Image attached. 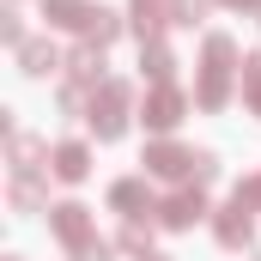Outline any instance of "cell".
<instances>
[{
	"instance_id": "obj_13",
	"label": "cell",
	"mask_w": 261,
	"mask_h": 261,
	"mask_svg": "<svg viewBox=\"0 0 261 261\" xmlns=\"http://www.w3.org/2000/svg\"><path fill=\"white\" fill-rule=\"evenodd\" d=\"M18 67H24L31 79H43V73L61 67V55H55V43H24V49H18Z\"/></svg>"
},
{
	"instance_id": "obj_16",
	"label": "cell",
	"mask_w": 261,
	"mask_h": 261,
	"mask_svg": "<svg viewBox=\"0 0 261 261\" xmlns=\"http://www.w3.org/2000/svg\"><path fill=\"white\" fill-rule=\"evenodd\" d=\"M85 37H91V43H97V49H110V43H116V37H122V18H116V12H103V6H97V18H91V31H85Z\"/></svg>"
},
{
	"instance_id": "obj_6",
	"label": "cell",
	"mask_w": 261,
	"mask_h": 261,
	"mask_svg": "<svg viewBox=\"0 0 261 261\" xmlns=\"http://www.w3.org/2000/svg\"><path fill=\"white\" fill-rule=\"evenodd\" d=\"M164 24H176V0H134V31H140V43H158Z\"/></svg>"
},
{
	"instance_id": "obj_18",
	"label": "cell",
	"mask_w": 261,
	"mask_h": 261,
	"mask_svg": "<svg viewBox=\"0 0 261 261\" xmlns=\"http://www.w3.org/2000/svg\"><path fill=\"white\" fill-rule=\"evenodd\" d=\"M12 206H18V213H37V206H43V189H37L31 176H18V182H12Z\"/></svg>"
},
{
	"instance_id": "obj_4",
	"label": "cell",
	"mask_w": 261,
	"mask_h": 261,
	"mask_svg": "<svg viewBox=\"0 0 261 261\" xmlns=\"http://www.w3.org/2000/svg\"><path fill=\"white\" fill-rule=\"evenodd\" d=\"M146 170L152 176H195V152H182V146H170V140H158V146H146Z\"/></svg>"
},
{
	"instance_id": "obj_3",
	"label": "cell",
	"mask_w": 261,
	"mask_h": 261,
	"mask_svg": "<svg viewBox=\"0 0 261 261\" xmlns=\"http://www.w3.org/2000/svg\"><path fill=\"white\" fill-rule=\"evenodd\" d=\"M49 225H55V237H61V243H67V249H73V255L97 243V231H91V213H85L79 200H61V206L49 213Z\"/></svg>"
},
{
	"instance_id": "obj_7",
	"label": "cell",
	"mask_w": 261,
	"mask_h": 261,
	"mask_svg": "<svg viewBox=\"0 0 261 261\" xmlns=\"http://www.w3.org/2000/svg\"><path fill=\"white\" fill-rule=\"evenodd\" d=\"M182 122V91L176 85H152V97H146V128H176Z\"/></svg>"
},
{
	"instance_id": "obj_2",
	"label": "cell",
	"mask_w": 261,
	"mask_h": 261,
	"mask_svg": "<svg viewBox=\"0 0 261 261\" xmlns=\"http://www.w3.org/2000/svg\"><path fill=\"white\" fill-rule=\"evenodd\" d=\"M85 122L97 128V140H122V128H128V85L122 79H103L91 91V116Z\"/></svg>"
},
{
	"instance_id": "obj_5",
	"label": "cell",
	"mask_w": 261,
	"mask_h": 261,
	"mask_svg": "<svg viewBox=\"0 0 261 261\" xmlns=\"http://www.w3.org/2000/svg\"><path fill=\"white\" fill-rule=\"evenodd\" d=\"M195 219H206V200H200V189H182V195H170L164 206H158V225H170V231H189Z\"/></svg>"
},
{
	"instance_id": "obj_9",
	"label": "cell",
	"mask_w": 261,
	"mask_h": 261,
	"mask_svg": "<svg viewBox=\"0 0 261 261\" xmlns=\"http://www.w3.org/2000/svg\"><path fill=\"white\" fill-rule=\"evenodd\" d=\"M213 231H219L225 249H243V243L255 237V219H249V206H225V213L213 219Z\"/></svg>"
},
{
	"instance_id": "obj_26",
	"label": "cell",
	"mask_w": 261,
	"mask_h": 261,
	"mask_svg": "<svg viewBox=\"0 0 261 261\" xmlns=\"http://www.w3.org/2000/svg\"><path fill=\"white\" fill-rule=\"evenodd\" d=\"M255 261H261V255H255Z\"/></svg>"
},
{
	"instance_id": "obj_24",
	"label": "cell",
	"mask_w": 261,
	"mask_h": 261,
	"mask_svg": "<svg viewBox=\"0 0 261 261\" xmlns=\"http://www.w3.org/2000/svg\"><path fill=\"white\" fill-rule=\"evenodd\" d=\"M225 6H237V12H255V6H261V0H225Z\"/></svg>"
},
{
	"instance_id": "obj_8",
	"label": "cell",
	"mask_w": 261,
	"mask_h": 261,
	"mask_svg": "<svg viewBox=\"0 0 261 261\" xmlns=\"http://www.w3.org/2000/svg\"><path fill=\"white\" fill-rule=\"evenodd\" d=\"M43 18L61 24V31H91L97 6H91V0H43Z\"/></svg>"
},
{
	"instance_id": "obj_17",
	"label": "cell",
	"mask_w": 261,
	"mask_h": 261,
	"mask_svg": "<svg viewBox=\"0 0 261 261\" xmlns=\"http://www.w3.org/2000/svg\"><path fill=\"white\" fill-rule=\"evenodd\" d=\"M243 97H249V110L261 116V49L243 61Z\"/></svg>"
},
{
	"instance_id": "obj_12",
	"label": "cell",
	"mask_w": 261,
	"mask_h": 261,
	"mask_svg": "<svg viewBox=\"0 0 261 261\" xmlns=\"http://www.w3.org/2000/svg\"><path fill=\"white\" fill-rule=\"evenodd\" d=\"M73 85H97V79H103V49H97V43H85V49H73Z\"/></svg>"
},
{
	"instance_id": "obj_21",
	"label": "cell",
	"mask_w": 261,
	"mask_h": 261,
	"mask_svg": "<svg viewBox=\"0 0 261 261\" xmlns=\"http://www.w3.org/2000/svg\"><path fill=\"white\" fill-rule=\"evenodd\" d=\"M0 37H6L12 49H24V24H18V12H6V18H0Z\"/></svg>"
},
{
	"instance_id": "obj_11",
	"label": "cell",
	"mask_w": 261,
	"mask_h": 261,
	"mask_svg": "<svg viewBox=\"0 0 261 261\" xmlns=\"http://www.w3.org/2000/svg\"><path fill=\"white\" fill-rule=\"evenodd\" d=\"M85 170H91V152H85L79 140H61V146H55V176H61V182H79Z\"/></svg>"
},
{
	"instance_id": "obj_10",
	"label": "cell",
	"mask_w": 261,
	"mask_h": 261,
	"mask_svg": "<svg viewBox=\"0 0 261 261\" xmlns=\"http://www.w3.org/2000/svg\"><path fill=\"white\" fill-rule=\"evenodd\" d=\"M110 206H116L122 219H140V213H152V189H146L140 176H128V182L110 189Z\"/></svg>"
},
{
	"instance_id": "obj_19",
	"label": "cell",
	"mask_w": 261,
	"mask_h": 261,
	"mask_svg": "<svg viewBox=\"0 0 261 261\" xmlns=\"http://www.w3.org/2000/svg\"><path fill=\"white\" fill-rule=\"evenodd\" d=\"M213 0H176V24H200Z\"/></svg>"
},
{
	"instance_id": "obj_25",
	"label": "cell",
	"mask_w": 261,
	"mask_h": 261,
	"mask_svg": "<svg viewBox=\"0 0 261 261\" xmlns=\"http://www.w3.org/2000/svg\"><path fill=\"white\" fill-rule=\"evenodd\" d=\"M140 261H170V255H152V249H146V255H140Z\"/></svg>"
},
{
	"instance_id": "obj_22",
	"label": "cell",
	"mask_w": 261,
	"mask_h": 261,
	"mask_svg": "<svg viewBox=\"0 0 261 261\" xmlns=\"http://www.w3.org/2000/svg\"><path fill=\"white\" fill-rule=\"evenodd\" d=\"M237 206H261V176H255V182H243V189H237Z\"/></svg>"
},
{
	"instance_id": "obj_14",
	"label": "cell",
	"mask_w": 261,
	"mask_h": 261,
	"mask_svg": "<svg viewBox=\"0 0 261 261\" xmlns=\"http://www.w3.org/2000/svg\"><path fill=\"white\" fill-rule=\"evenodd\" d=\"M140 67H146V79H152V85H170V49H164V43H140Z\"/></svg>"
},
{
	"instance_id": "obj_23",
	"label": "cell",
	"mask_w": 261,
	"mask_h": 261,
	"mask_svg": "<svg viewBox=\"0 0 261 261\" xmlns=\"http://www.w3.org/2000/svg\"><path fill=\"white\" fill-rule=\"evenodd\" d=\"M79 261H110V243H91V249H79Z\"/></svg>"
},
{
	"instance_id": "obj_1",
	"label": "cell",
	"mask_w": 261,
	"mask_h": 261,
	"mask_svg": "<svg viewBox=\"0 0 261 261\" xmlns=\"http://www.w3.org/2000/svg\"><path fill=\"white\" fill-rule=\"evenodd\" d=\"M231 61H237V43L225 31L206 37V61H200V85H195V103L200 110H219L231 97Z\"/></svg>"
},
{
	"instance_id": "obj_15",
	"label": "cell",
	"mask_w": 261,
	"mask_h": 261,
	"mask_svg": "<svg viewBox=\"0 0 261 261\" xmlns=\"http://www.w3.org/2000/svg\"><path fill=\"white\" fill-rule=\"evenodd\" d=\"M37 158H43V146H37L31 134H12V176H31Z\"/></svg>"
},
{
	"instance_id": "obj_20",
	"label": "cell",
	"mask_w": 261,
	"mask_h": 261,
	"mask_svg": "<svg viewBox=\"0 0 261 261\" xmlns=\"http://www.w3.org/2000/svg\"><path fill=\"white\" fill-rule=\"evenodd\" d=\"M195 182H219V158L213 152H195Z\"/></svg>"
}]
</instances>
